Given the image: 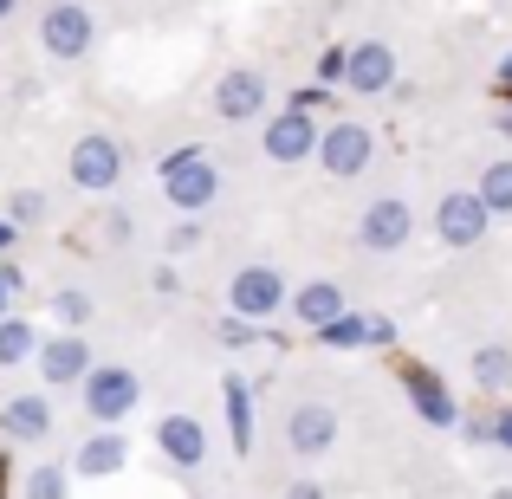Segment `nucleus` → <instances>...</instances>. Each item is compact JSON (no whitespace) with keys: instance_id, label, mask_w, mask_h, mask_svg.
Instances as JSON below:
<instances>
[{"instance_id":"9d476101","label":"nucleus","mask_w":512,"mask_h":499,"mask_svg":"<svg viewBox=\"0 0 512 499\" xmlns=\"http://www.w3.org/2000/svg\"><path fill=\"white\" fill-rule=\"evenodd\" d=\"M260 143H266L273 163H312L318 143H325V130L312 124V111H279V117H266Z\"/></svg>"},{"instance_id":"39448f33","label":"nucleus","mask_w":512,"mask_h":499,"mask_svg":"<svg viewBox=\"0 0 512 499\" xmlns=\"http://www.w3.org/2000/svg\"><path fill=\"white\" fill-rule=\"evenodd\" d=\"M493 227V208L474 195V188H448V195L435 201V234L441 247H480Z\"/></svg>"},{"instance_id":"58836bf2","label":"nucleus","mask_w":512,"mask_h":499,"mask_svg":"<svg viewBox=\"0 0 512 499\" xmlns=\"http://www.w3.org/2000/svg\"><path fill=\"white\" fill-rule=\"evenodd\" d=\"M506 137H512V117H506Z\"/></svg>"},{"instance_id":"0eeeda50","label":"nucleus","mask_w":512,"mask_h":499,"mask_svg":"<svg viewBox=\"0 0 512 499\" xmlns=\"http://www.w3.org/2000/svg\"><path fill=\"white\" fill-rule=\"evenodd\" d=\"M91 39H98V20H91L78 0H52L46 20H39V46H46L52 59H85Z\"/></svg>"},{"instance_id":"6ab92c4d","label":"nucleus","mask_w":512,"mask_h":499,"mask_svg":"<svg viewBox=\"0 0 512 499\" xmlns=\"http://www.w3.org/2000/svg\"><path fill=\"white\" fill-rule=\"evenodd\" d=\"M221 402H227V435H234L240 454H247L253 448V383H247V376H227Z\"/></svg>"},{"instance_id":"f8f14e48","label":"nucleus","mask_w":512,"mask_h":499,"mask_svg":"<svg viewBox=\"0 0 512 499\" xmlns=\"http://www.w3.org/2000/svg\"><path fill=\"white\" fill-rule=\"evenodd\" d=\"M286 448L299 454V461L331 454L338 448V409H331V402H299V409L286 415Z\"/></svg>"},{"instance_id":"412c9836","label":"nucleus","mask_w":512,"mask_h":499,"mask_svg":"<svg viewBox=\"0 0 512 499\" xmlns=\"http://www.w3.org/2000/svg\"><path fill=\"white\" fill-rule=\"evenodd\" d=\"M65 487H72V467H59V461H39V467H26V480H20V499H65Z\"/></svg>"},{"instance_id":"20e7f679","label":"nucleus","mask_w":512,"mask_h":499,"mask_svg":"<svg viewBox=\"0 0 512 499\" xmlns=\"http://www.w3.org/2000/svg\"><path fill=\"white\" fill-rule=\"evenodd\" d=\"M72 182L85 188V195H111V188L124 182V150H117L111 130H85V137L72 143Z\"/></svg>"},{"instance_id":"a878e982","label":"nucleus","mask_w":512,"mask_h":499,"mask_svg":"<svg viewBox=\"0 0 512 499\" xmlns=\"http://www.w3.org/2000/svg\"><path fill=\"white\" fill-rule=\"evenodd\" d=\"M163 247H169V253H195V247H201V221H195V214H182V221L169 227Z\"/></svg>"},{"instance_id":"473e14b6","label":"nucleus","mask_w":512,"mask_h":499,"mask_svg":"<svg viewBox=\"0 0 512 499\" xmlns=\"http://www.w3.org/2000/svg\"><path fill=\"white\" fill-rule=\"evenodd\" d=\"M493 448H512V402L493 415Z\"/></svg>"},{"instance_id":"f257e3e1","label":"nucleus","mask_w":512,"mask_h":499,"mask_svg":"<svg viewBox=\"0 0 512 499\" xmlns=\"http://www.w3.org/2000/svg\"><path fill=\"white\" fill-rule=\"evenodd\" d=\"M78 396H85V415L98 428H117L143 402V383H137V370H124V363H98V370L85 376V389H78Z\"/></svg>"},{"instance_id":"cd10ccee","label":"nucleus","mask_w":512,"mask_h":499,"mask_svg":"<svg viewBox=\"0 0 512 499\" xmlns=\"http://www.w3.org/2000/svg\"><path fill=\"white\" fill-rule=\"evenodd\" d=\"M130 240H137V221H130L124 208H111L104 214V247H130Z\"/></svg>"},{"instance_id":"f704fd0d","label":"nucleus","mask_w":512,"mask_h":499,"mask_svg":"<svg viewBox=\"0 0 512 499\" xmlns=\"http://www.w3.org/2000/svg\"><path fill=\"white\" fill-rule=\"evenodd\" d=\"M500 91H512V52L500 59Z\"/></svg>"},{"instance_id":"5701e85b","label":"nucleus","mask_w":512,"mask_h":499,"mask_svg":"<svg viewBox=\"0 0 512 499\" xmlns=\"http://www.w3.org/2000/svg\"><path fill=\"white\" fill-rule=\"evenodd\" d=\"M474 383L480 389H512V350L506 344H480L474 350Z\"/></svg>"},{"instance_id":"6e6552de","label":"nucleus","mask_w":512,"mask_h":499,"mask_svg":"<svg viewBox=\"0 0 512 499\" xmlns=\"http://www.w3.org/2000/svg\"><path fill=\"white\" fill-rule=\"evenodd\" d=\"M266 104H273V85L253 65H234L214 85V117H227V124H253V117H266Z\"/></svg>"},{"instance_id":"7c9ffc66","label":"nucleus","mask_w":512,"mask_h":499,"mask_svg":"<svg viewBox=\"0 0 512 499\" xmlns=\"http://www.w3.org/2000/svg\"><path fill=\"white\" fill-rule=\"evenodd\" d=\"M461 435L467 441H493V415H461Z\"/></svg>"},{"instance_id":"f03ea898","label":"nucleus","mask_w":512,"mask_h":499,"mask_svg":"<svg viewBox=\"0 0 512 499\" xmlns=\"http://www.w3.org/2000/svg\"><path fill=\"white\" fill-rule=\"evenodd\" d=\"M163 195H169L182 214H201L214 195H221V175H214L208 156H201V143H188V150L163 156Z\"/></svg>"},{"instance_id":"4c0bfd02","label":"nucleus","mask_w":512,"mask_h":499,"mask_svg":"<svg viewBox=\"0 0 512 499\" xmlns=\"http://www.w3.org/2000/svg\"><path fill=\"white\" fill-rule=\"evenodd\" d=\"M7 7H13V0H0V13H7Z\"/></svg>"},{"instance_id":"72a5a7b5","label":"nucleus","mask_w":512,"mask_h":499,"mask_svg":"<svg viewBox=\"0 0 512 499\" xmlns=\"http://www.w3.org/2000/svg\"><path fill=\"white\" fill-rule=\"evenodd\" d=\"M286 499H325V487H318L312 474H299V480H292V487H286Z\"/></svg>"},{"instance_id":"7ed1b4c3","label":"nucleus","mask_w":512,"mask_h":499,"mask_svg":"<svg viewBox=\"0 0 512 499\" xmlns=\"http://www.w3.org/2000/svg\"><path fill=\"white\" fill-rule=\"evenodd\" d=\"M292 305V286L279 266H240L234 286H227V312L234 318H253V325H266L273 312H286Z\"/></svg>"},{"instance_id":"ddd939ff","label":"nucleus","mask_w":512,"mask_h":499,"mask_svg":"<svg viewBox=\"0 0 512 499\" xmlns=\"http://www.w3.org/2000/svg\"><path fill=\"white\" fill-rule=\"evenodd\" d=\"M344 85L363 91V98L396 91V52H389L383 39H357V46H350V65H344Z\"/></svg>"},{"instance_id":"9b49d317","label":"nucleus","mask_w":512,"mask_h":499,"mask_svg":"<svg viewBox=\"0 0 512 499\" xmlns=\"http://www.w3.org/2000/svg\"><path fill=\"white\" fill-rule=\"evenodd\" d=\"M98 370L91 363V344L78 331H59L39 344V376H46V389H85V376Z\"/></svg>"},{"instance_id":"c85d7f7f","label":"nucleus","mask_w":512,"mask_h":499,"mask_svg":"<svg viewBox=\"0 0 512 499\" xmlns=\"http://www.w3.org/2000/svg\"><path fill=\"white\" fill-rule=\"evenodd\" d=\"M344 65H350V46H331L325 59H318V78H325V85H344Z\"/></svg>"},{"instance_id":"aec40b11","label":"nucleus","mask_w":512,"mask_h":499,"mask_svg":"<svg viewBox=\"0 0 512 499\" xmlns=\"http://www.w3.org/2000/svg\"><path fill=\"white\" fill-rule=\"evenodd\" d=\"M26 357H39V331L26 318H0V370H13Z\"/></svg>"},{"instance_id":"c9c22d12","label":"nucleus","mask_w":512,"mask_h":499,"mask_svg":"<svg viewBox=\"0 0 512 499\" xmlns=\"http://www.w3.org/2000/svg\"><path fill=\"white\" fill-rule=\"evenodd\" d=\"M13 247V221H0V253H7Z\"/></svg>"},{"instance_id":"e433bc0d","label":"nucleus","mask_w":512,"mask_h":499,"mask_svg":"<svg viewBox=\"0 0 512 499\" xmlns=\"http://www.w3.org/2000/svg\"><path fill=\"white\" fill-rule=\"evenodd\" d=\"M7 299H13V292H7V286H0V312H7Z\"/></svg>"},{"instance_id":"1a4fd4ad","label":"nucleus","mask_w":512,"mask_h":499,"mask_svg":"<svg viewBox=\"0 0 512 499\" xmlns=\"http://www.w3.org/2000/svg\"><path fill=\"white\" fill-rule=\"evenodd\" d=\"M409 234H415V208L402 195L370 201V208H363V221H357L363 253H396V247H409Z\"/></svg>"},{"instance_id":"f3484780","label":"nucleus","mask_w":512,"mask_h":499,"mask_svg":"<svg viewBox=\"0 0 512 499\" xmlns=\"http://www.w3.org/2000/svg\"><path fill=\"white\" fill-rule=\"evenodd\" d=\"M409 402H415V415H422L428 428H461V402H454L428 370H409Z\"/></svg>"},{"instance_id":"c756f323","label":"nucleus","mask_w":512,"mask_h":499,"mask_svg":"<svg viewBox=\"0 0 512 499\" xmlns=\"http://www.w3.org/2000/svg\"><path fill=\"white\" fill-rule=\"evenodd\" d=\"M7 208H13V221H39V214H46V201H39L33 188H20V195H13Z\"/></svg>"},{"instance_id":"dca6fc26","label":"nucleus","mask_w":512,"mask_h":499,"mask_svg":"<svg viewBox=\"0 0 512 499\" xmlns=\"http://www.w3.org/2000/svg\"><path fill=\"white\" fill-rule=\"evenodd\" d=\"M350 312V305H344V292L338 286H331V279H312V286H292V318H299V325L305 331H325L331 325V318H344Z\"/></svg>"},{"instance_id":"423d86ee","label":"nucleus","mask_w":512,"mask_h":499,"mask_svg":"<svg viewBox=\"0 0 512 499\" xmlns=\"http://www.w3.org/2000/svg\"><path fill=\"white\" fill-rule=\"evenodd\" d=\"M376 156V137L370 124H357V117H344V124H325V143H318V169L338 175V182H350V175H363Z\"/></svg>"},{"instance_id":"393cba45","label":"nucleus","mask_w":512,"mask_h":499,"mask_svg":"<svg viewBox=\"0 0 512 499\" xmlns=\"http://www.w3.org/2000/svg\"><path fill=\"white\" fill-rule=\"evenodd\" d=\"M52 318H59V325H85L91 318V292H78V286H65V292H52Z\"/></svg>"},{"instance_id":"a211bd4d","label":"nucleus","mask_w":512,"mask_h":499,"mask_svg":"<svg viewBox=\"0 0 512 499\" xmlns=\"http://www.w3.org/2000/svg\"><path fill=\"white\" fill-rule=\"evenodd\" d=\"M124 461H130V441L117 435V428H98V435H91L85 448H78V461H72V467H78L85 480H111Z\"/></svg>"},{"instance_id":"bb28decb","label":"nucleus","mask_w":512,"mask_h":499,"mask_svg":"<svg viewBox=\"0 0 512 499\" xmlns=\"http://www.w3.org/2000/svg\"><path fill=\"white\" fill-rule=\"evenodd\" d=\"M221 344H227V350H247V344H260V325H253V318H234V312H227V325H221Z\"/></svg>"},{"instance_id":"2f4dec72","label":"nucleus","mask_w":512,"mask_h":499,"mask_svg":"<svg viewBox=\"0 0 512 499\" xmlns=\"http://www.w3.org/2000/svg\"><path fill=\"white\" fill-rule=\"evenodd\" d=\"M370 344H376V350H383V344H396V325H389L383 312H370Z\"/></svg>"},{"instance_id":"2eb2a0df","label":"nucleus","mask_w":512,"mask_h":499,"mask_svg":"<svg viewBox=\"0 0 512 499\" xmlns=\"http://www.w3.org/2000/svg\"><path fill=\"white\" fill-rule=\"evenodd\" d=\"M0 435H7V441H46L52 435V402L39 396V389L0 402Z\"/></svg>"},{"instance_id":"4be33fe9","label":"nucleus","mask_w":512,"mask_h":499,"mask_svg":"<svg viewBox=\"0 0 512 499\" xmlns=\"http://www.w3.org/2000/svg\"><path fill=\"white\" fill-rule=\"evenodd\" d=\"M318 344H325V350H363V344H370V312H344V318H331V325L318 331Z\"/></svg>"},{"instance_id":"b1692460","label":"nucleus","mask_w":512,"mask_h":499,"mask_svg":"<svg viewBox=\"0 0 512 499\" xmlns=\"http://www.w3.org/2000/svg\"><path fill=\"white\" fill-rule=\"evenodd\" d=\"M474 195L487 201L493 214H512V156H506V163H487V169H480Z\"/></svg>"},{"instance_id":"4468645a","label":"nucleus","mask_w":512,"mask_h":499,"mask_svg":"<svg viewBox=\"0 0 512 499\" xmlns=\"http://www.w3.org/2000/svg\"><path fill=\"white\" fill-rule=\"evenodd\" d=\"M156 454H163L169 467H182V474H195V467L208 461V428H201L195 415H163V422H156Z\"/></svg>"}]
</instances>
